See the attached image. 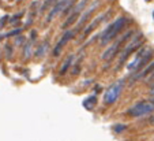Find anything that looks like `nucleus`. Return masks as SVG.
<instances>
[{
	"mask_svg": "<svg viewBox=\"0 0 154 141\" xmlns=\"http://www.w3.org/2000/svg\"><path fill=\"white\" fill-rule=\"evenodd\" d=\"M131 36H132V32H128L127 34L124 36V37H122V40H119V41H116L113 45H111V47H109L104 52V55H102V59H104V60H112V59H113L115 56L117 55V52L120 51V48H122V44L127 41Z\"/></svg>",
	"mask_w": 154,
	"mask_h": 141,
	"instance_id": "39448f33",
	"label": "nucleus"
},
{
	"mask_svg": "<svg viewBox=\"0 0 154 141\" xmlns=\"http://www.w3.org/2000/svg\"><path fill=\"white\" fill-rule=\"evenodd\" d=\"M30 53H32V43H27L26 47H25V51H23L25 58H29Z\"/></svg>",
	"mask_w": 154,
	"mask_h": 141,
	"instance_id": "dca6fc26",
	"label": "nucleus"
},
{
	"mask_svg": "<svg viewBox=\"0 0 154 141\" xmlns=\"http://www.w3.org/2000/svg\"><path fill=\"white\" fill-rule=\"evenodd\" d=\"M20 32V29L19 30H14V32H10V33H7V37H11V36H15V34H18V33H19Z\"/></svg>",
	"mask_w": 154,
	"mask_h": 141,
	"instance_id": "aec40b11",
	"label": "nucleus"
},
{
	"mask_svg": "<svg viewBox=\"0 0 154 141\" xmlns=\"http://www.w3.org/2000/svg\"><path fill=\"white\" fill-rule=\"evenodd\" d=\"M149 93H150V96H151V97H154V84H151V86H150V91H149Z\"/></svg>",
	"mask_w": 154,
	"mask_h": 141,
	"instance_id": "412c9836",
	"label": "nucleus"
},
{
	"mask_svg": "<svg viewBox=\"0 0 154 141\" xmlns=\"http://www.w3.org/2000/svg\"><path fill=\"white\" fill-rule=\"evenodd\" d=\"M125 24H127V19H125L124 17L116 19V21H115L111 26H109L104 33H102V36H101V44H108L109 41H112V40H113V38L116 37L120 32H122V29L124 27Z\"/></svg>",
	"mask_w": 154,
	"mask_h": 141,
	"instance_id": "f03ea898",
	"label": "nucleus"
},
{
	"mask_svg": "<svg viewBox=\"0 0 154 141\" xmlns=\"http://www.w3.org/2000/svg\"><path fill=\"white\" fill-rule=\"evenodd\" d=\"M142 43H143V38L142 37L135 38L134 41L130 43V44H128L124 50H122V55H120V65H122V63H124L125 60H127V58L131 55V53H134L137 50H139V48L142 47Z\"/></svg>",
	"mask_w": 154,
	"mask_h": 141,
	"instance_id": "423d86ee",
	"label": "nucleus"
},
{
	"mask_svg": "<svg viewBox=\"0 0 154 141\" xmlns=\"http://www.w3.org/2000/svg\"><path fill=\"white\" fill-rule=\"evenodd\" d=\"M154 111V104L151 101H140L137 103L134 107H131L128 110V114L134 118H139V117H145L147 114H151Z\"/></svg>",
	"mask_w": 154,
	"mask_h": 141,
	"instance_id": "7ed1b4c3",
	"label": "nucleus"
},
{
	"mask_svg": "<svg viewBox=\"0 0 154 141\" xmlns=\"http://www.w3.org/2000/svg\"><path fill=\"white\" fill-rule=\"evenodd\" d=\"M153 17H154V12H153Z\"/></svg>",
	"mask_w": 154,
	"mask_h": 141,
	"instance_id": "393cba45",
	"label": "nucleus"
},
{
	"mask_svg": "<svg viewBox=\"0 0 154 141\" xmlns=\"http://www.w3.org/2000/svg\"><path fill=\"white\" fill-rule=\"evenodd\" d=\"M149 81H150V84H154V71L150 74V77H149Z\"/></svg>",
	"mask_w": 154,
	"mask_h": 141,
	"instance_id": "4be33fe9",
	"label": "nucleus"
},
{
	"mask_svg": "<svg viewBox=\"0 0 154 141\" xmlns=\"http://www.w3.org/2000/svg\"><path fill=\"white\" fill-rule=\"evenodd\" d=\"M153 71H154V60H153V62H150V63H147V65H146V67L143 69V71H137V74H135V77H134V81L150 75Z\"/></svg>",
	"mask_w": 154,
	"mask_h": 141,
	"instance_id": "6e6552de",
	"label": "nucleus"
},
{
	"mask_svg": "<svg viewBox=\"0 0 154 141\" xmlns=\"http://www.w3.org/2000/svg\"><path fill=\"white\" fill-rule=\"evenodd\" d=\"M48 47H49V44H48V41L47 43H42V44L38 47V50L35 51V56H38V58H41V56H44L45 53H47V51H48Z\"/></svg>",
	"mask_w": 154,
	"mask_h": 141,
	"instance_id": "4468645a",
	"label": "nucleus"
},
{
	"mask_svg": "<svg viewBox=\"0 0 154 141\" xmlns=\"http://www.w3.org/2000/svg\"><path fill=\"white\" fill-rule=\"evenodd\" d=\"M124 129H125L124 125H117V126L115 127V130H116V132H122V130H124Z\"/></svg>",
	"mask_w": 154,
	"mask_h": 141,
	"instance_id": "6ab92c4d",
	"label": "nucleus"
},
{
	"mask_svg": "<svg viewBox=\"0 0 154 141\" xmlns=\"http://www.w3.org/2000/svg\"><path fill=\"white\" fill-rule=\"evenodd\" d=\"M151 103H153V104H154V97H153V100H151Z\"/></svg>",
	"mask_w": 154,
	"mask_h": 141,
	"instance_id": "b1692460",
	"label": "nucleus"
},
{
	"mask_svg": "<svg viewBox=\"0 0 154 141\" xmlns=\"http://www.w3.org/2000/svg\"><path fill=\"white\" fill-rule=\"evenodd\" d=\"M72 60H74V55H71L70 58H68L67 60L64 62V65L61 66V69H60V75H64V74L67 73V70L70 69V66L72 65Z\"/></svg>",
	"mask_w": 154,
	"mask_h": 141,
	"instance_id": "ddd939ff",
	"label": "nucleus"
},
{
	"mask_svg": "<svg viewBox=\"0 0 154 141\" xmlns=\"http://www.w3.org/2000/svg\"><path fill=\"white\" fill-rule=\"evenodd\" d=\"M150 123H151V125H154V115L150 118Z\"/></svg>",
	"mask_w": 154,
	"mask_h": 141,
	"instance_id": "5701e85b",
	"label": "nucleus"
},
{
	"mask_svg": "<svg viewBox=\"0 0 154 141\" xmlns=\"http://www.w3.org/2000/svg\"><path fill=\"white\" fill-rule=\"evenodd\" d=\"M78 18H79V12H78V11H74L72 14H71L70 17L67 18V21H66L63 25H61V29H67V27L72 26V25L76 22V19H78Z\"/></svg>",
	"mask_w": 154,
	"mask_h": 141,
	"instance_id": "9b49d317",
	"label": "nucleus"
},
{
	"mask_svg": "<svg viewBox=\"0 0 154 141\" xmlns=\"http://www.w3.org/2000/svg\"><path fill=\"white\" fill-rule=\"evenodd\" d=\"M153 55H154V51L151 50V48H142L140 47L139 52L137 53L135 59L127 66L128 70H134V71L140 70L143 66H146L151 59H153Z\"/></svg>",
	"mask_w": 154,
	"mask_h": 141,
	"instance_id": "f257e3e1",
	"label": "nucleus"
},
{
	"mask_svg": "<svg viewBox=\"0 0 154 141\" xmlns=\"http://www.w3.org/2000/svg\"><path fill=\"white\" fill-rule=\"evenodd\" d=\"M96 7H97V2H96V3H93V4H91V7H90V8H89V10H86V11H85V14L81 17V19H79V22H78V25H76V30L82 29V26H83V25L86 24V21H87V19L90 18L91 12H93L94 10H96Z\"/></svg>",
	"mask_w": 154,
	"mask_h": 141,
	"instance_id": "1a4fd4ad",
	"label": "nucleus"
},
{
	"mask_svg": "<svg viewBox=\"0 0 154 141\" xmlns=\"http://www.w3.org/2000/svg\"><path fill=\"white\" fill-rule=\"evenodd\" d=\"M8 21V15H4L2 19H0V27H3L4 25H6V22Z\"/></svg>",
	"mask_w": 154,
	"mask_h": 141,
	"instance_id": "f3484780",
	"label": "nucleus"
},
{
	"mask_svg": "<svg viewBox=\"0 0 154 141\" xmlns=\"http://www.w3.org/2000/svg\"><path fill=\"white\" fill-rule=\"evenodd\" d=\"M57 0H45L44 2V4H42V7H41V11H44V10H47V8H49L52 4H55Z\"/></svg>",
	"mask_w": 154,
	"mask_h": 141,
	"instance_id": "2eb2a0df",
	"label": "nucleus"
},
{
	"mask_svg": "<svg viewBox=\"0 0 154 141\" xmlns=\"http://www.w3.org/2000/svg\"><path fill=\"white\" fill-rule=\"evenodd\" d=\"M74 37V32L72 30H68V32H66L63 36H61V38L59 40V43L56 44V47H55V50H53V55L55 56H57V55H60V52L63 51V48L67 45V43L70 41L71 38Z\"/></svg>",
	"mask_w": 154,
	"mask_h": 141,
	"instance_id": "0eeeda50",
	"label": "nucleus"
},
{
	"mask_svg": "<svg viewBox=\"0 0 154 141\" xmlns=\"http://www.w3.org/2000/svg\"><path fill=\"white\" fill-rule=\"evenodd\" d=\"M20 17H22V14H18V15H15L14 18H11V21H10V22H11V24H15V22H18V21H19V19H20Z\"/></svg>",
	"mask_w": 154,
	"mask_h": 141,
	"instance_id": "a211bd4d",
	"label": "nucleus"
},
{
	"mask_svg": "<svg viewBox=\"0 0 154 141\" xmlns=\"http://www.w3.org/2000/svg\"><path fill=\"white\" fill-rule=\"evenodd\" d=\"M123 89V81H117L115 82L111 88L106 91V93L104 95V103L105 104H113L117 99H119L120 93Z\"/></svg>",
	"mask_w": 154,
	"mask_h": 141,
	"instance_id": "20e7f679",
	"label": "nucleus"
},
{
	"mask_svg": "<svg viewBox=\"0 0 154 141\" xmlns=\"http://www.w3.org/2000/svg\"><path fill=\"white\" fill-rule=\"evenodd\" d=\"M104 18H105V17H104V15H100V17H98V18H96V19H94V21H93V22H91V24H90V25H89V26H87V27H86V29H85V30H83V38H86V37H87V34H90V33H91V32H93V30H94V29H96V27H97V26H98V25H100V24H101V22H102V21H104Z\"/></svg>",
	"mask_w": 154,
	"mask_h": 141,
	"instance_id": "9d476101",
	"label": "nucleus"
},
{
	"mask_svg": "<svg viewBox=\"0 0 154 141\" xmlns=\"http://www.w3.org/2000/svg\"><path fill=\"white\" fill-rule=\"evenodd\" d=\"M97 104V97L96 96H90V97H87L86 100L83 101V107L86 110H91L94 108V106Z\"/></svg>",
	"mask_w": 154,
	"mask_h": 141,
	"instance_id": "f8f14e48",
	"label": "nucleus"
}]
</instances>
